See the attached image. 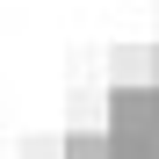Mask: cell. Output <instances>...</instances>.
Instances as JSON below:
<instances>
[{"label": "cell", "instance_id": "obj_1", "mask_svg": "<svg viewBox=\"0 0 159 159\" xmlns=\"http://www.w3.org/2000/svg\"><path fill=\"white\" fill-rule=\"evenodd\" d=\"M152 130H159V87H109V138L152 145Z\"/></svg>", "mask_w": 159, "mask_h": 159}, {"label": "cell", "instance_id": "obj_3", "mask_svg": "<svg viewBox=\"0 0 159 159\" xmlns=\"http://www.w3.org/2000/svg\"><path fill=\"white\" fill-rule=\"evenodd\" d=\"M65 159H116L109 123H72V130H65Z\"/></svg>", "mask_w": 159, "mask_h": 159}, {"label": "cell", "instance_id": "obj_4", "mask_svg": "<svg viewBox=\"0 0 159 159\" xmlns=\"http://www.w3.org/2000/svg\"><path fill=\"white\" fill-rule=\"evenodd\" d=\"M152 87H159V36H152Z\"/></svg>", "mask_w": 159, "mask_h": 159}, {"label": "cell", "instance_id": "obj_2", "mask_svg": "<svg viewBox=\"0 0 159 159\" xmlns=\"http://www.w3.org/2000/svg\"><path fill=\"white\" fill-rule=\"evenodd\" d=\"M109 87H152V43H116L109 51Z\"/></svg>", "mask_w": 159, "mask_h": 159}]
</instances>
